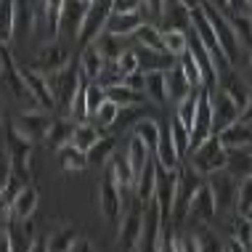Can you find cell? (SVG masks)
<instances>
[{
    "label": "cell",
    "mask_w": 252,
    "mask_h": 252,
    "mask_svg": "<svg viewBox=\"0 0 252 252\" xmlns=\"http://www.w3.org/2000/svg\"><path fill=\"white\" fill-rule=\"evenodd\" d=\"M48 83H51V91H53L56 109L69 117L72 104H74V96H77L80 83H83V69H80V61H69L64 69L51 72V74H48Z\"/></svg>",
    "instance_id": "1"
},
{
    "label": "cell",
    "mask_w": 252,
    "mask_h": 252,
    "mask_svg": "<svg viewBox=\"0 0 252 252\" xmlns=\"http://www.w3.org/2000/svg\"><path fill=\"white\" fill-rule=\"evenodd\" d=\"M35 141H30L27 135L16 127V122H8L5 127V154L11 157V167L16 175L30 183L32 178V157H35Z\"/></svg>",
    "instance_id": "2"
},
{
    "label": "cell",
    "mask_w": 252,
    "mask_h": 252,
    "mask_svg": "<svg viewBox=\"0 0 252 252\" xmlns=\"http://www.w3.org/2000/svg\"><path fill=\"white\" fill-rule=\"evenodd\" d=\"M98 213L109 226L120 228L122 215H125V202H122V186L114 178L112 167H106L104 178L98 181Z\"/></svg>",
    "instance_id": "3"
},
{
    "label": "cell",
    "mask_w": 252,
    "mask_h": 252,
    "mask_svg": "<svg viewBox=\"0 0 252 252\" xmlns=\"http://www.w3.org/2000/svg\"><path fill=\"white\" fill-rule=\"evenodd\" d=\"M226 162H228V149L220 144L218 133H213L210 138H204L199 146L191 149V167L196 173H202L204 178H207L210 173H215V170H223Z\"/></svg>",
    "instance_id": "4"
},
{
    "label": "cell",
    "mask_w": 252,
    "mask_h": 252,
    "mask_svg": "<svg viewBox=\"0 0 252 252\" xmlns=\"http://www.w3.org/2000/svg\"><path fill=\"white\" fill-rule=\"evenodd\" d=\"M199 5H202L204 16L210 19V24H213V30H215L218 40H220V48H223V53H226V59L231 61V64H234V61L239 59L242 45H239V40H236V32H234V27H231V19L226 16V13L218 11L215 5L204 3V0H202Z\"/></svg>",
    "instance_id": "5"
},
{
    "label": "cell",
    "mask_w": 252,
    "mask_h": 252,
    "mask_svg": "<svg viewBox=\"0 0 252 252\" xmlns=\"http://www.w3.org/2000/svg\"><path fill=\"white\" fill-rule=\"evenodd\" d=\"M178 173H181V167L167 170V167L159 165V178H157L154 199L159 202L162 228H165V226H173V207H175V189H178Z\"/></svg>",
    "instance_id": "6"
},
{
    "label": "cell",
    "mask_w": 252,
    "mask_h": 252,
    "mask_svg": "<svg viewBox=\"0 0 252 252\" xmlns=\"http://www.w3.org/2000/svg\"><path fill=\"white\" fill-rule=\"evenodd\" d=\"M239 178L234 173H228L226 167L223 170H215V173L207 175V186L215 196V204L218 210H231L236 204V196H239Z\"/></svg>",
    "instance_id": "7"
},
{
    "label": "cell",
    "mask_w": 252,
    "mask_h": 252,
    "mask_svg": "<svg viewBox=\"0 0 252 252\" xmlns=\"http://www.w3.org/2000/svg\"><path fill=\"white\" fill-rule=\"evenodd\" d=\"M141 234H144V202L135 199V204L127 207V215H122L117 247L120 250H138Z\"/></svg>",
    "instance_id": "8"
},
{
    "label": "cell",
    "mask_w": 252,
    "mask_h": 252,
    "mask_svg": "<svg viewBox=\"0 0 252 252\" xmlns=\"http://www.w3.org/2000/svg\"><path fill=\"white\" fill-rule=\"evenodd\" d=\"M88 8H91V0H64L61 5V16H59V37L66 35L69 40L77 43L80 32H83Z\"/></svg>",
    "instance_id": "9"
},
{
    "label": "cell",
    "mask_w": 252,
    "mask_h": 252,
    "mask_svg": "<svg viewBox=\"0 0 252 252\" xmlns=\"http://www.w3.org/2000/svg\"><path fill=\"white\" fill-rule=\"evenodd\" d=\"M191 30H194V35L199 37L202 43L210 48V53L215 56L218 66H220V72H223V69H228V64H231V61L226 59V53H223V48H220V40H218L215 30H213V24H210V19L204 16L202 5H196V8H191Z\"/></svg>",
    "instance_id": "10"
},
{
    "label": "cell",
    "mask_w": 252,
    "mask_h": 252,
    "mask_svg": "<svg viewBox=\"0 0 252 252\" xmlns=\"http://www.w3.org/2000/svg\"><path fill=\"white\" fill-rule=\"evenodd\" d=\"M204 175L196 173V170H181L178 173V189H175V207H173V218L175 220H183L189 215V204L196 196V191L202 189Z\"/></svg>",
    "instance_id": "11"
},
{
    "label": "cell",
    "mask_w": 252,
    "mask_h": 252,
    "mask_svg": "<svg viewBox=\"0 0 252 252\" xmlns=\"http://www.w3.org/2000/svg\"><path fill=\"white\" fill-rule=\"evenodd\" d=\"M162 242V213H159V202L152 199L144 204V234H141V247L138 250H159Z\"/></svg>",
    "instance_id": "12"
},
{
    "label": "cell",
    "mask_w": 252,
    "mask_h": 252,
    "mask_svg": "<svg viewBox=\"0 0 252 252\" xmlns=\"http://www.w3.org/2000/svg\"><path fill=\"white\" fill-rule=\"evenodd\" d=\"M22 69V77L27 88L32 91V96L37 98L40 109H56V101H53V91H51V83H48V74L40 72V69H32V66H19Z\"/></svg>",
    "instance_id": "13"
},
{
    "label": "cell",
    "mask_w": 252,
    "mask_h": 252,
    "mask_svg": "<svg viewBox=\"0 0 252 252\" xmlns=\"http://www.w3.org/2000/svg\"><path fill=\"white\" fill-rule=\"evenodd\" d=\"M242 117V109L236 106V101L228 96L226 91H220L218 88L215 96H213V130H223V127H228L231 122H236Z\"/></svg>",
    "instance_id": "14"
},
{
    "label": "cell",
    "mask_w": 252,
    "mask_h": 252,
    "mask_svg": "<svg viewBox=\"0 0 252 252\" xmlns=\"http://www.w3.org/2000/svg\"><path fill=\"white\" fill-rule=\"evenodd\" d=\"M13 122H16V127L27 135V138L37 144V141H45V135H48L53 120L45 112H32V109H30V112H22Z\"/></svg>",
    "instance_id": "15"
},
{
    "label": "cell",
    "mask_w": 252,
    "mask_h": 252,
    "mask_svg": "<svg viewBox=\"0 0 252 252\" xmlns=\"http://www.w3.org/2000/svg\"><path fill=\"white\" fill-rule=\"evenodd\" d=\"M157 178H159V162H157V157L152 154L149 157V162L144 165V170L138 173V178H135V186H133V194L138 202L149 204L154 199V191H157Z\"/></svg>",
    "instance_id": "16"
},
{
    "label": "cell",
    "mask_w": 252,
    "mask_h": 252,
    "mask_svg": "<svg viewBox=\"0 0 252 252\" xmlns=\"http://www.w3.org/2000/svg\"><path fill=\"white\" fill-rule=\"evenodd\" d=\"M72 61V53L66 45H61L59 40H51V43H45L43 48H40V56H37V64H40V69L43 72H59V69H64L66 64Z\"/></svg>",
    "instance_id": "17"
},
{
    "label": "cell",
    "mask_w": 252,
    "mask_h": 252,
    "mask_svg": "<svg viewBox=\"0 0 252 252\" xmlns=\"http://www.w3.org/2000/svg\"><path fill=\"white\" fill-rule=\"evenodd\" d=\"M146 22V16L141 11H112L106 19V32L122 37H133V32Z\"/></svg>",
    "instance_id": "18"
},
{
    "label": "cell",
    "mask_w": 252,
    "mask_h": 252,
    "mask_svg": "<svg viewBox=\"0 0 252 252\" xmlns=\"http://www.w3.org/2000/svg\"><path fill=\"white\" fill-rule=\"evenodd\" d=\"M135 53H138V69L141 72H167L178 61L173 53L154 51V48H146V45H135Z\"/></svg>",
    "instance_id": "19"
},
{
    "label": "cell",
    "mask_w": 252,
    "mask_h": 252,
    "mask_svg": "<svg viewBox=\"0 0 252 252\" xmlns=\"http://www.w3.org/2000/svg\"><path fill=\"white\" fill-rule=\"evenodd\" d=\"M162 130H159V144H157V162H159L162 167H167V170H175L181 165V154H178V149H175V141H173V130H170V120L167 122H162Z\"/></svg>",
    "instance_id": "20"
},
{
    "label": "cell",
    "mask_w": 252,
    "mask_h": 252,
    "mask_svg": "<svg viewBox=\"0 0 252 252\" xmlns=\"http://www.w3.org/2000/svg\"><path fill=\"white\" fill-rule=\"evenodd\" d=\"M218 88H220V91H226L228 96L236 101V106H239V109L247 106V101H250V96H252V91H250V83H247V80H242L236 72H228V69H223V72H220Z\"/></svg>",
    "instance_id": "21"
},
{
    "label": "cell",
    "mask_w": 252,
    "mask_h": 252,
    "mask_svg": "<svg viewBox=\"0 0 252 252\" xmlns=\"http://www.w3.org/2000/svg\"><path fill=\"white\" fill-rule=\"evenodd\" d=\"M218 138L226 149H244V146H252V125L244 120H236L231 122L228 127L218 130Z\"/></svg>",
    "instance_id": "22"
},
{
    "label": "cell",
    "mask_w": 252,
    "mask_h": 252,
    "mask_svg": "<svg viewBox=\"0 0 252 252\" xmlns=\"http://www.w3.org/2000/svg\"><path fill=\"white\" fill-rule=\"evenodd\" d=\"M40 204V191L35 183H24L22 191L16 194V199H13V207H11V218H16V220H24V218H32L35 215Z\"/></svg>",
    "instance_id": "23"
},
{
    "label": "cell",
    "mask_w": 252,
    "mask_h": 252,
    "mask_svg": "<svg viewBox=\"0 0 252 252\" xmlns=\"http://www.w3.org/2000/svg\"><path fill=\"white\" fill-rule=\"evenodd\" d=\"M165 88H167V101H175L178 104L181 98H186L189 93L194 91L191 83H189V77H186V72H183V66L175 61L173 66L165 72Z\"/></svg>",
    "instance_id": "24"
},
{
    "label": "cell",
    "mask_w": 252,
    "mask_h": 252,
    "mask_svg": "<svg viewBox=\"0 0 252 252\" xmlns=\"http://www.w3.org/2000/svg\"><path fill=\"white\" fill-rule=\"evenodd\" d=\"M215 213H218L215 196H213V191H210L207 181H204V183H202V189L196 191V196L191 199V204H189V215L196 218V220H202V223H207Z\"/></svg>",
    "instance_id": "25"
},
{
    "label": "cell",
    "mask_w": 252,
    "mask_h": 252,
    "mask_svg": "<svg viewBox=\"0 0 252 252\" xmlns=\"http://www.w3.org/2000/svg\"><path fill=\"white\" fill-rule=\"evenodd\" d=\"M104 66H106V56L101 53V48L96 43H91V45H85L83 53H80V69H83V74L88 80H96L101 72H104Z\"/></svg>",
    "instance_id": "26"
},
{
    "label": "cell",
    "mask_w": 252,
    "mask_h": 252,
    "mask_svg": "<svg viewBox=\"0 0 252 252\" xmlns=\"http://www.w3.org/2000/svg\"><path fill=\"white\" fill-rule=\"evenodd\" d=\"M59 165L64 173H80V170H85L91 162H88V152H83L80 146H74L69 141V144H64L59 149Z\"/></svg>",
    "instance_id": "27"
},
{
    "label": "cell",
    "mask_w": 252,
    "mask_h": 252,
    "mask_svg": "<svg viewBox=\"0 0 252 252\" xmlns=\"http://www.w3.org/2000/svg\"><path fill=\"white\" fill-rule=\"evenodd\" d=\"M106 98H112L114 104H120L122 109H130V106H141L146 101V93L144 91H135V88L120 83V85H112L106 88Z\"/></svg>",
    "instance_id": "28"
},
{
    "label": "cell",
    "mask_w": 252,
    "mask_h": 252,
    "mask_svg": "<svg viewBox=\"0 0 252 252\" xmlns=\"http://www.w3.org/2000/svg\"><path fill=\"white\" fill-rule=\"evenodd\" d=\"M152 154H154V152L144 144V138H138L135 133H130V141H127L125 157H127V162H130V167H133L135 178H138V173L144 170V165L149 162V157H152Z\"/></svg>",
    "instance_id": "29"
},
{
    "label": "cell",
    "mask_w": 252,
    "mask_h": 252,
    "mask_svg": "<svg viewBox=\"0 0 252 252\" xmlns=\"http://www.w3.org/2000/svg\"><path fill=\"white\" fill-rule=\"evenodd\" d=\"M74 127H77V125H74L69 117H59V120H53V122H51V130H48V135H45V144L59 152V149L64 146V144H69V141H72Z\"/></svg>",
    "instance_id": "30"
},
{
    "label": "cell",
    "mask_w": 252,
    "mask_h": 252,
    "mask_svg": "<svg viewBox=\"0 0 252 252\" xmlns=\"http://www.w3.org/2000/svg\"><path fill=\"white\" fill-rule=\"evenodd\" d=\"M231 244L236 250H252V218L247 213H239L231 223Z\"/></svg>",
    "instance_id": "31"
},
{
    "label": "cell",
    "mask_w": 252,
    "mask_h": 252,
    "mask_svg": "<svg viewBox=\"0 0 252 252\" xmlns=\"http://www.w3.org/2000/svg\"><path fill=\"white\" fill-rule=\"evenodd\" d=\"M80 236V231L74 226H61V228H53L48 236H45V250L48 252H66L72 250L74 239Z\"/></svg>",
    "instance_id": "32"
},
{
    "label": "cell",
    "mask_w": 252,
    "mask_h": 252,
    "mask_svg": "<svg viewBox=\"0 0 252 252\" xmlns=\"http://www.w3.org/2000/svg\"><path fill=\"white\" fill-rule=\"evenodd\" d=\"M250 146L244 149H228V162H226V170L234 173L236 178H247L252 175V152H247Z\"/></svg>",
    "instance_id": "33"
},
{
    "label": "cell",
    "mask_w": 252,
    "mask_h": 252,
    "mask_svg": "<svg viewBox=\"0 0 252 252\" xmlns=\"http://www.w3.org/2000/svg\"><path fill=\"white\" fill-rule=\"evenodd\" d=\"M133 40H135V45H146V48H154V51H165L162 30L154 22H149V19L133 32Z\"/></svg>",
    "instance_id": "34"
},
{
    "label": "cell",
    "mask_w": 252,
    "mask_h": 252,
    "mask_svg": "<svg viewBox=\"0 0 252 252\" xmlns=\"http://www.w3.org/2000/svg\"><path fill=\"white\" fill-rule=\"evenodd\" d=\"M96 45L101 48V53L106 56V61H117L122 53L127 51V37L122 35H112V32H101V35L96 37Z\"/></svg>",
    "instance_id": "35"
},
{
    "label": "cell",
    "mask_w": 252,
    "mask_h": 252,
    "mask_svg": "<svg viewBox=\"0 0 252 252\" xmlns=\"http://www.w3.org/2000/svg\"><path fill=\"white\" fill-rule=\"evenodd\" d=\"M16 37V11L13 0H0V45H11Z\"/></svg>",
    "instance_id": "36"
},
{
    "label": "cell",
    "mask_w": 252,
    "mask_h": 252,
    "mask_svg": "<svg viewBox=\"0 0 252 252\" xmlns=\"http://www.w3.org/2000/svg\"><path fill=\"white\" fill-rule=\"evenodd\" d=\"M114 146H117L114 135H101L96 144L91 146V152H88V162H91L93 167H104L106 162L114 157Z\"/></svg>",
    "instance_id": "37"
},
{
    "label": "cell",
    "mask_w": 252,
    "mask_h": 252,
    "mask_svg": "<svg viewBox=\"0 0 252 252\" xmlns=\"http://www.w3.org/2000/svg\"><path fill=\"white\" fill-rule=\"evenodd\" d=\"M162 40H165V51L173 53L175 59L183 56V53L189 51V30L167 27V30H162Z\"/></svg>",
    "instance_id": "38"
},
{
    "label": "cell",
    "mask_w": 252,
    "mask_h": 252,
    "mask_svg": "<svg viewBox=\"0 0 252 252\" xmlns=\"http://www.w3.org/2000/svg\"><path fill=\"white\" fill-rule=\"evenodd\" d=\"M101 135H104V130H101L96 122L88 120V122H83V125L74 127V133H72V144H74V146H80L83 152H91V146L96 144Z\"/></svg>",
    "instance_id": "39"
},
{
    "label": "cell",
    "mask_w": 252,
    "mask_h": 252,
    "mask_svg": "<svg viewBox=\"0 0 252 252\" xmlns=\"http://www.w3.org/2000/svg\"><path fill=\"white\" fill-rule=\"evenodd\" d=\"M109 167H112L114 178H117V183L122 189H133L135 186V173L130 167V162H127L125 154H114L112 159H109Z\"/></svg>",
    "instance_id": "40"
},
{
    "label": "cell",
    "mask_w": 252,
    "mask_h": 252,
    "mask_svg": "<svg viewBox=\"0 0 252 252\" xmlns=\"http://www.w3.org/2000/svg\"><path fill=\"white\" fill-rule=\"evenodd\" d=\"M231 27L236 32V40H239L242 48L252 51V13H231Z\"/></svg>",
    "instance_id": "41"
},
{
    "label": "cell",
    "mask_w": 252,
    "mask_h": 252,
    "mask_svg": "<svg viewBox=\"0 0 252 252\" xmlns=\"http://www.w3.org/2000/svg\"><path fill=\"white\" fill-rule=\"evenodd\" d=\"M146 98H152L154 104H167V88H165V72H146Z\"/></svg>",
    "instance_id": "42"
},
{
    "label": "cell",
    "mask_w": 252,
    "mask_h": 252,
    "mask_svg": "<svg viewBox=\"0 0 252 252\" xmlns=\"http://www.w3.org/2000/svg\"><path fill=\"white\" fill-rule=\"evenodd\" d=\"M159 130H162L159 122H154V120H149V117H141L133 125L130 133H135L138 138H144V144L152 149V152H157V144H159Z\"/></svg>",
    "instance_id": "43"
},
{
    "label": "cell",
    "mask_w": 252,
    "mask_h": 252,
    "mask_svg": "<svg viewBox=\"0 0 252 252\" xmlns=\"http://www.w3.org/2000/svg\"><path fill=\"white\" fill-rule=\"evenodd\" d=\"M170 130H173V141H175V149H178V154H181V159L186 157L189 152H191V130H189L183 122L175 117H170Z\"/></svg>",
    "instance_id": "44"
},
{
    "label": "cell",
    "mask_w": 252,
    "mask_h": 252,
    "mask_svg": "<svg viewBox=\"0 0 252 252\" xmlns=\"http://www.w3.org/2000/svg\"><path fill=\"white\" fill-rule=\"evenodd\" d=\"M120 112H122V106H120V104H114L112 98H106L104 104H101V106L96 109V114H93L91 120L96 122L101 130H106V127H112L114 122L120 120Z\"/></svg>",
    "instance_id": "45"
},
{
    "label": "cell",
    "mask_w": 252,
    "mask_h": 252,
    "mask_svg": "<svg viewBox=\"0 0 252 252\" xmlns=\"http://www.w3.org/2000/svg\"><path fill=\"white\" fill-rule=\"evenodd\" d=\"M178 64L183 66V72H186L191 88H204V74H202V69H199V64H196V59H194L191 51H186L183 56H178Z\"/></svg>",
    "instance_id": "46"
},
{
    "label": "cell",
    "mask_w": 252,
    "mask_h": 252,
    "mask_svg": "<svg viewBox=\"0 0 252 252\" xmlns=\"http://www.w3.org/2000/svg\"><path fill=\"white\" fill-rule=\"evenodd\" d=\"M236 210H239V213H250V210H252V175H247V178H242V183H239Z\"/></svg>",
    "instance_id": "47"
},
{
    "label": "cell",
    "mask_w": 252,
    "mask_h": 252,
    "mask_svg": "<svg viewBox=\"0 0 252 252\" xmlns=\"http://www.w3.org/2000/svg\"><path fill=\"white\" fill-rule=\"evenodd\" d=\"M117 66L122 69V74H130L138 69V53H135V48H127L122 56L117 59Z\"/></svg>",
    "instance_id": "48"
},
{
    "label": "cell",
    "mask_w": 252,
    "mask_h": 252,
    "mask_svg": "<svg viewBox=\"0 0 252 252\" xmlns=\"http://www.w3.org/2000/svg\"><path fill=\"white\" fill-rule=\"evenodd\" d=\"M11 175H13V167H11V157L8 154H0V194H3V189L8 186V181H11Z\"/></svg>",
    "instance_id": "49"
},
{
    "label": "cell",
    "mask_w": 252,
    "mask_h": 252,
    "mask_svg": "<svg viewBox=\"0 0 252 252\" xmlns=\"http://www.w3.org/2000/svg\"><path fill=\"white\" fill-rule=\"evenodd\" d=\"M122 83L135 88V91H144V88H146V72L135 69V72H130V74H125V80H122Z\"/></svg>",
    "instance_id": "50"
},
{
    "label": "cell",
    "mask_w": 252,
    "mask_h": 252,
    "mask_svg": "<svg viewBox=\"0 0 252 252\" xmlns=\"http://www.w3.org/2000/svg\"><path fill=\"white\" fill-rule=\"evenodd\" d=\"M162 11H165V0H144V8H141V13H152L154 19H159Z\"/></svg>",
    "instance_id": "51"
},
{
    "label": "cell",
    "mask_w": 252,
    "mask_h": 252,
    "mask_svg": "<svg viewBox=\"0 0 252 252\" xmlns=\"http://www.w3.org/2000/svg\"><path fill=\"white\" fill-rule=\"evenodd\" d=\"M144 8V0H114L112 11H141Z\"/></svg>",
    "instance_id": "52"
},
{
    "label": "cell",
    "mask_w": 252,
    "mask_h": 252,
    "mask_svg": "<svg viewBox=\"0 0 252 252\" xmlns=\"http://www.w3.org/2000/svg\"><path fill=\"white\" fill-rule=\"evenodd\" d=\"M231 13H250V3L247 0H228Z\"/></svg>",
    "instance_id": "53"
},
{
    "label": "cell",
    "mask_w": 252,
    "mask_h": 252,
    "mask_svg": "<svg viewBox=\"0 0 252 252\" xmlns=\"http://www.w3.org/2000/svg\"><path fill=\"white\" fill-rule=\"evenodd\" d=\"M72 250H85V252H88V250H93V244L88 242V236H85V234H80L77 239H74V244H72Z\"/></svg>",
    "instance_id": "54"
},
{
    "label": "cell",
    "mask_w": 252,
    "mask_h": 252,
    "mask_svg": "<svg viewBox=\"0 0 252 252\" xmlns=\"http://www.w3.org/2000/svg\"><path fill=\"white\" fill-rule=\"evenodd\" d=\"M239 120H244V122H250L252 125V96H250V101H247V106L242 109V117Z\"/></svg>",
    "instance_id": "55"
},
{
    "label": "cell",
    "mask_w": 252,
    "mask_h": 252,
    "mask_svg": "<svg viewBox=\"0 0 252 252\" xmlns=\"http://www.w3.org/2000/svg\"><path fill=\"white\" fill-rule=\"evenodd\" d=\"M250 69H252V51H250Z\"/></svg>",
    "instance_id": "56"
},
{
    "label": "cell",
    "mask_w": 252,
    "mask_h": 252,
    "mask_svg": "<svg viewBox=\"0 0 252 252\" xmlns=\"http://www.w3.org/2000/svg\"><path fill=\"white\" fill-rule=\"evenodd\" d=\"M247 215H250V218H252V210H250V213H247Z\"/></svg>",
    "instance_id": "57"
},
{
    "label": "cell",
    "mask_w": 252,
    "mask_h": 252,
    "mask_svg": "<svg viewBox=\"0 0 252 252\" xmlns=\"http://www.w3.org/2000/svg\"><path fill=\"white\" fill-rule=\"evenodd\" d=\"M0 120H3V114H0Z\"/></svg>",
    "instance_id": "58"
},
{
    "label": "cell",
    "mask_w": 252,
    "mask_h": 252,
    "mask_svg": "<svg viewBox=\"0 0 252 252\" xmlns=\"http://www.w3.org/2000/svg\"><path fill=\"white\" fill-rule=\"evenodd\" d=\"M91 3H93V0H91Z\"/></svg>",
    "instance_id": "59"
}]
</instances>
